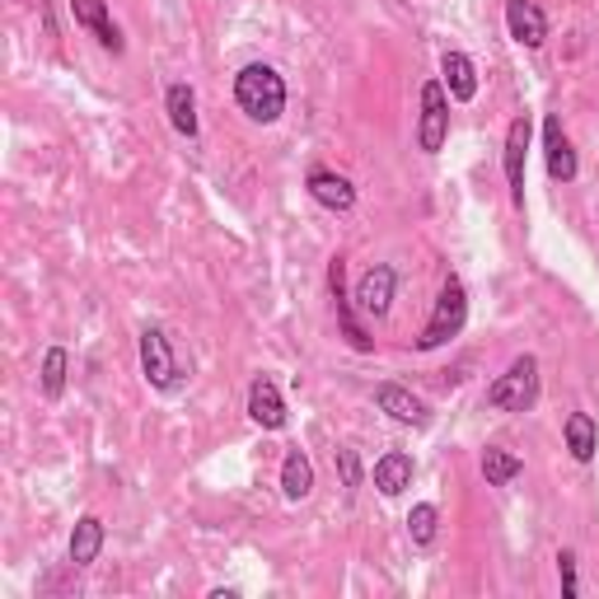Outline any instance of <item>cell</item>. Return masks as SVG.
<instances>
[{
    "mask_svg": "<svg viewBox=\"0 0 599 599\" xmlns=\"http://www.w3.org/2000/svg\"><path fill=\"white\" fill-rule=\"evenodd\" d=\"M449 141V94L441 80H426L422 85V123H417V145L426 150V155H436V150Z\"/></svg>",
    "mask_w": 599,
    "mask_h": 599,
    "instance_id": "5b68a950",
    "label": "cell"
},
{
    "mask_svg": "<svg viewBox=\"0 0 599 599\" xmlns=\"http://www.w3.org/2000/svg\"><path fill=\"white\" fill-rule=\"evenodd\" d=\"M463 323H469V291H463L459 277H449L441 286V300H436V309H431L426 328H422V337H417V347H422V352L445 347L449 337L463 333Z\"/></svg>",
    "mask_w": 599,
    "mask_h": 599,
    "instance_id": "7a4b0ae2",
    "label": "cell"
},
{
    "mask_svg": "<svg viewBox=\"0 0 599 599\" xmlns=\"http://www.w3.org/2000/svg\"><path fill=\"white\" fill-rule=\"evenodd\" d=\"M309 197L328 206V212H352L356 206V188H352V178H342L333 169H314L309 174Z\"/></svg>",
    "mask_w": 599,
    "mask_h": 599,
    "instance_id": "7c38bea8",
    "label": "cell"
},
{
    "mask_svg": "<svg viewBox=\"0 0 599 599\" xmlns=\"http://www.w3.org/2000/svg\"><path fill=\"white\" fill-rule=\"evenodd\" d=\"M141 374L150 380V388H160V394H174L178 380H183V366H178L169 333H164L160 323L141 328Z\"/></svg>",
    "mask_w": 599,
    "mask_h": 599,
    "instance_id": "277c9868",
    "label": "cell"
},
{
    "mask_svg": "<svg viewBox=\"0 0 599 599\" xmlns=\"http://www.w3.org/2000/svg\"><path fill=\"white\" fill-rule=\"evenodd\" d=\"M506 34H511L520 48H544L548 42V14L534 5V0H506Z\"/></svg>",
    "mask_w": 599,
    "mask_h": 599,
    "instance_id": "9c48e42d",
    "label": "cell"
},
{
    "mask_svg": "<svg viewBox=\"0 0 599 599\" xmlns=\"http://www.w3.org/2000/svg\"><path fill=\"white\" fill-rule=\"evenodd\" d=\"M374 487H380L384 497H403V492L412 487V459L403 455V449H388V455L374 463Z\"/></svg>",
    "mask_w": 599,
    "mask_h": 599,
    "instance_id": "2e32d148",
    "label": "cell"
},
{
    "mask_svg": "<svg viewBox=\"0 0 599 599\" xmlns=\"http://www.w3.org/2000/svg\"><path fill=\"white\" fill-rule=\"evenodd\" d=\"M530 137H534V127H530V113H520L511 127H506V183H511V202L524 206V150H530Z\"/></svg>",
    "mask_w": 599,
    "mask_h": 599,
    "instance_id": "ba28073f",
    "label": "cell"
},
{
    "mask_svg": "<svg viewBox=\"0 0 599 599\" xmlns=\"http://www.w3.org/2000/svg\"><path fill=\"white\" fill-rule=\"evenodd\" d=\"M544 150H548V174L558 178V183H572L576 178V150H572V141H566L558 117L544 123Z\"/></svg>",
    "mask_w": 599,
    "mask_h": 599,
    "instance_id": "4fadbf2b",
    "label": "cell"
},
{
    "mask_svg": "<svg viewBox=\"0 0 599 599\" xmlns=\"http://www.w3.org/2000/svg\"><path fill=\"white\" fill-rule=\"evenodd\" d=\"M71 14H75V24H80L89 38H99V48H109L113 56L123 52V28L113 24L109 0H71Z\"/></svg>",
    "mask_w": 599,
    "mask_h": 599,
    "instance_id": "52a82bcc",
    "label": "cell"
},
{
    "mask_svg": "<svg viewBox=\"0 0 599 599\" xmlns=\"http://www.w3.org/2000/svg\"><path fill=\"white\" fill-rule=\"evenodd\" d=\"M66 374H71L66 347H48V356H42V394H48V398H62V394H66Z\"/></svg>",
    "mask_w": 599,
    "mask_h": 599,
    "instance_id": "7402d4cb",
    "label": "cell"
},
{
    "mask_svg": "<svg viewBox=\"0 0 599 599\" xmlns=\"http://www.w3.org/2000/svg\"><path fill=\"white\" fill-rule=\"evenodd\" d=\"M248 417L263 431H281V426H286V398H281V388L267 380V374H258V380L248 384Z\"/></svg>",
    "mask_w": 599,
    "mask_h": 599,
    "instance_id": "8fae6325",
    "label": "cell"
},
{
    "mask_svg": "<svg viewBox=\"0 0 599 599\" xmlns=\"http://www.w3.org/2000/svg\"><path fill=\"white\" fill-rule=\"evenodd\" d=\"M562 436H566V449H572L576 463H590V459H595V449H599V426H595L590 412H572V417H566Z\"/></svg>",
    "mask_w": 599,
    "mask_h": 599,
    "instance_id": "d6986e66",
    "label": "cell"
},
{
    "mask_svg": "<svg viewBox=\"0 0 599 599\" xmlns=\"http://www.w3.org/2000/svg\"><path fill=\"white\" fill-rule=\"evenodd\" d=\"M487 403L497 412H530L538 403V361L534 356H515L506 374L487 384Z\"/></svg>",
    "mask_w": 599,
    "mask_h": 599,
    "instance_id": "3957f363",
    "label": "cell"
},
{
    "mask_svg": "<svg viewBox=\"0 0 599 599\" xmlns=\"http://www.w3.org/2000/svg\"><path fill=\"white\" fill-rule=\"evenodd\" d=\"M337 473H342V487H347V492L361 487V459H356V449H352V445H342V449H337Z\"/></svg>",
    "mask_w": 599,
    "mask_h": 599,
    "instance_id": "cb8c5ba5",
    "label": "cell"
},
{
    "mask_svg": "<svg viewBox=\"0 0 599 599\" xmlns=\"http://www.w3.org/2000/svg\"><path fill=\"white\" fill-rule=\"evenodd\" d=\"M328 286H333V300H337V319H342V333H347V342L356 352H370V337L366 328L356 323V300L347 295V286H342V258H333V267H328Z\"/></svg>",
    "mask_w": 599,
    "mask_h": 599,
    "instance_id": "5bb4252c",
    "label": "cell"
},
{
    "mask_svg": "<svg viewBox=\"0 0 599 599\" xmlns=\"http://www.w3.org/2000/svg\"><path fill=\"white\" fill-rule=\"evenodd\" d=\"M234 103L244 109L248 123H263L272 127L281 113H286V80L267 66V62H253L234 75Z\"/></svg>",
    "mask_w": 599,
    "mask_h": 599,
    "instance_id": "6da1fadb",
    "label": "cell"
},
{
    "mask_svg": "<svg viewBox=\"0 0 599 599\" xmlns=\"http://www.w3.org/2000/svg\"><path fill=\"white\" fill-rule=\"evenodd\" d=\"M441 71H445V89H449V99H455V103H469L477 94V71H473V62L463 52H445Z\"/></svg>",
    "mask_w": 599,
    "mask_h": 599,
    "instance_id": "ffe728a7",
    "label": "cell"
},
{
    "mask_svg": "<svg viewBox=\"0 0 599 599\" xmlns=\"http://www.w3.org/2000/svg\"><path fill=\"white\" fill-rule=\"evenodd\" d=\"M394 291H398V272L388 263H374L370 272L356 281V309L366 314V319H384L388 309H394Z\"/></svg>",
    "mask_w": 599,
    "mask_h": 599,
    "instance_id": "8992f818",
    "label": "cell"
},
{
    "mask_svg": "<svg viewBox=\"0 0 599 599\" xmlns=\"http://www.w3.org/2000/svg\"><path fill=\"white\" fill-rule=\"evenodd\" d=\"M524 473V459L511 455V449H483V477H487V487H506V483H515V477Z\"/></svg>",
    "mask_w": 599,
    "mask_h": 599,
    "instance_id": "44dd1931",
    "label": "cell"
},
{
    "mask_svg": "<svg viewBox=\"0 0 599 599\" xmlns=\"http://www.w3.org/2000/svg\"><path fill=\"white\" fill-rule=\"evenodd\" d=\"M558 576H562V599H576V552H558Z\"/></svg>",
    "mask_w": 599,
    "mask_h": 599,
    "instance_id": "d4e9b609",
    "label": "cell"
},
{
    "mask_svg": "<svg viewBox=\"0 0 599 599\" xmlns=\"http://www.w3.org/2000/svg\"><path fill=\"white\" fill-rule=\"evenodd\" d=\"M66 552H71V562H75V566L99 562V552H103V520H99V515H80V520H75Z\"/></svg>",
    "mask_w": 599,
    "mask_h": 599,
    "instance_id": "9a60e30c",
    "label": "cell"
},
{
    "mask_svg": "<svg viewBox=\"0 0 599 599\" xmlns=\"http://www.w3.org/2000/svg\"><path fill=\"white\" fill-rule=\"evenodd\" d=\"M374 403H380V412H388L398 426H431V412H426V403L417 398V394H408L403 384H380L374 388Z\"/></svg>",
    "mask_w": 599,
    "mask_h": 599,
    "instance_id": "30bf717a",
    "label": "cell"
},
{
    "mask_svg": "<svg viewBox=\"0 0 599 599\" xmlns=\"http://www.w3.org/2000/svg\"><path fill=\"white\" fill-rule=\"evenodd\" d=\"M164 109H169V123L178 137H197V94H192V85H169V94H164Z\"/></svg>",
    "mask_w": 599,
    "mask_h": 599,
    "instance_id": "ac0fdd59",
    "label": "cell"
},
{
    "mask_svg": "<svg viewBox=\"0 0 599 599\" xmlns=\"http://www.w3.org/2000/svg\"><path fill=\"white\" fill-rule=\"evenodd\" d=\"M436 530H441V511L431 501H422V506H412V515H408V538L417 548H431L436 544Z\"/></svg>",
    "mask_w": 599,
    "mask_h": 599,
    "instance_id": "603a6c76",
    "label": "cell"
},
{
    "mask_svg": "<svg viewBox=\"0 0 599 599\" xmlns=\"http://www.w3.org/2000/svg\"><path fill=\"white\" fill-rule=\"evenodd\" d=\"M281 492H286V501H305L314 492V463L305 449H286V459H281Z\"/></svg>",
    "mask_w": 599,
    "mask_h": 599,
    "instance_id": "e0dca14e",
    "label": "cell"
}]
</instances>
